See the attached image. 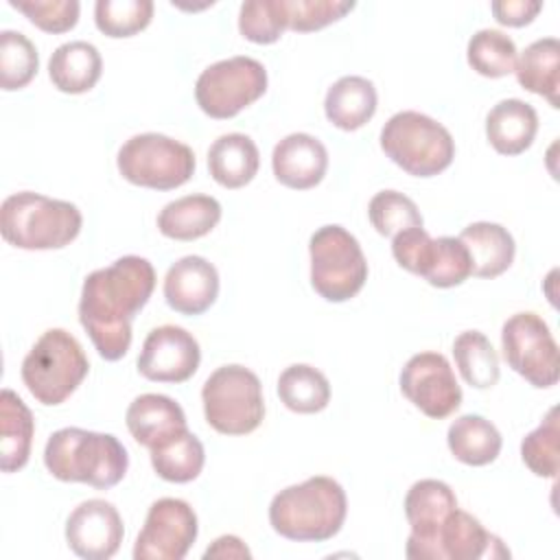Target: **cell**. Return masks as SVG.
I'll use <instances>...</instances> for the list:
<instances>
[{"label": "cell", "mask_w": 560, "mask_h": 560, "mask_svg": "<svg viewBox=\"0 0 560 560\" xmlns=\"http://www.w3.org/2000/svg\"><path fill=\"white\" fill-rule=\"evenodd\" d=\"M155 289V269L142 256H122L92 271L81 287L79 322L105 361H118L131 346V322Z\"/></svg>", "instance_id": "obj_1"}, {"label": "cell", "mask_w": 560, "mask_h": 560, "mask_svg": "<svg viewBox=\"0 0 560 560\" xmlns=\"http://www.w3.org/2000/svg\"><path fill=\"white\" fill-rule=\"evenodd\" d=\"M348 514L346 490L326 475L280 490L269 503V525L295 542H324L339 534Z\"/></svg>", "instance_id": "obj_2"}, {"label": "cell", "mask_w": 560, "mask_h": 560, "mask_svg": "<svg viewBox=\"0 0 560 560\" xmlns=\"http://www.w3.org/2000/svg\"><path fill=\"white\" fill-rule=\"evenodd\" d=\"M44 466L59 481H77L107 490L127 475L129 455L122 442L112 433L63 427L48 438Z\"/></svg>", "instance_id": "obj_3"}, {"label": "cell", "mask_w": 560, "mask_h": 560, "mask_svg": "<svg viewBox=\"0 0 560 560\" xmlns=\"http://www.w3.org/2000/svg\"><path fill=\"white\" fill-rule=\"evenodd\" d=\"M81 225L74 203L31 190L13 192L0 206V234L20 249H61L79 236Z\"/></svg>", "instance_id": "obj_4"}, {"label": "cell", "mask_w": 560, "mask_h": 560, "mask_svg": "<svg viewBox=\"0 0 560 560\" xmlns=\"http://www.w3.org/2000/svg\"><path fill=\"white\" fill-rule=\"evenodd\" d=\"M22 383L31 396L46 405H61L90 372L83 346L63 328H48L22 361Z\"/></svg>", "instance_id": "obj_5"}, {"label": "cell", "mask_w": 560, "mask_h": 560, "mask_svg": "<svg viewBox=\"0 0 560 560\" xmlns=\"http://www.w3.org/2000/svg\"><path fill=\"white\" fill-rule=\"evenodd\" d=\"M383 153L413 177H433L446 171L455 158L451 131L435 118L405 109L381 129Z\"/></svg>", "instance_id": "obj_6"}, {"label": "cell", "mask_w": 560, "mask_h": 560, "mask_svg": "<svg viewBox=\"0 0 560 560\" xmlns=\"http://www.w3.org/2000/svg\"><path fill=\"white\" fill-rule=\"evenodd\" d=\"M206 422L223 435H247L265 418L260 378L245 365L217 368L201 387Z\"/></svg>", "instance_id": "obj_7"}, {"label": "cell", "mask_w": 560, "mask_h": 560, "mask_svg": "<svg viewBox=\"0 0 560 560\" xmlns=\"http://www.w3.org/2000/svg\"><path fill=\"white\" fill-rule=\"evenodd\" d=\"M195 164V153L188 144L155 131L131 136L116 155L122 179L151 190L184 186L192 177Z\"/></svg>", "instance_id": "obj_8"}, {"label": "cell", "mask_w": 560, "mask_h": 560, "mask_svg": "<svg viewBox=\"0 0 560 560\" xmlns=\"http://www.w3.org/2000/svg\"><path fill=\"white\" fill-rule=\"evenodd\" d=\"M311 284L328 302L354 298L368 280V260L359 241L341 225H322L308 241Z\"/></svg>", "instance_id": "obj_9"}, {"label": "cell", "mask_w": 560, "mask_h": 560, "mask_svg": "<svg viewBox=\"0 0 560 560\" xmlns=\"http://www.w3.org/2000/svg\"><path fill=\"white\" fill-rule=\"evenodd\" d=\"M267 92L265 66L245 55L210 63L195 83L199 109L217 120H228L256 103Z\"/></svg>", "instance_id": "obj_10"}, {"label": "cell", "mask_w": 560, "mask_h": 560, "mask_svg": "<svg viewBox=\"0 0 560 560\" xmlns=\"http://www.w3.org/2000/svg\"><path fill=\"white\" fill-rule=\"evenodd\" d=\"M505 363L538 389L553 387L560 376L558 343L545 319L532 311L514 313L501 328Z\"/></svg>", "instance_id": "obj_11"}, {"label": "cell", "mask_w": 560, "mask_h": 560, "mask_svg": "<svg viewBox=\"0 0 560 560\" xmlns=\"http://www.w3.org/2000/svg\"><path fill=\"white\" fill-rule=\"evenodd\" d=\"M197 514L184 499L164 497L151 503L133 545V560H182L197 540Z\"/></svg>", "instance_id": "obj_12"}, {"label": "cell", "mask_w": 560, "mask_h": 560, "mask_svg": "<svg viewBox=\"0 0 560 560\" xmlns=\"http://www.w3.org/2000/svg\"><path fill=\"white\" fill-rule=\"evenodd\" d=\"M405 398L427 418L442 420L462 405V387L448 359L440 352L413 354L398 376Z\"/></svg>", "instance_id": "obj_13"}, {"label": "cell", "mask_w": 560, "mask_h": 560, "mask_svg": "<svg viewBox=\"0 0 560 560\" xmlns=\"http://www.w3.org/2000/svg\"><path fill=\"white\" fill-rule=\"evenodd\" d=\"M201 361L199 341L182 326L164 324L153 328L138 354V372L155 383H184Z\"/></svg>", "instance_id": "obj_14"}, {"label": "cell", "mask_w": 560, "mask_h": 560, "mask_svg": "<svg viewBox=\"0 0 560 560\" xmlns=\"http://www.w3.org/2000/svg\"><path fill=\"white\" fill-rule=\"evenodd\" d=\"M122 536V518L105 499L79 503L66 521V542L83 560H109L120 549Z\"/></svg>", "instance_id": "obj_15"}, {"label": "cell", "mask_w": 560, "mask_h": 560, "mask_svg": "<svg viewBox=\"0 0 560 560\" xmlns=\"http://www.w3.org/2000/svg\"><path fill=\"white\" fill-rule=\"evenodd\" d=\"M505 556H510V551L503 547L501 538L490 534L479 518L455 508L413 560H479Z\"/></svg>", "instance_id": "obj_16"}, {"label": "cell", "mask_w": 560, "mask_h": 560, "mask_svg": "<svg viewBox=\"0 0 560 560\" xmlns=\"http://www.w3.org/2000/svg\"><path fill=\"white\" fill-rule=\"evenodd\" d=\"M219 295L217 267L203 256H184L164 276V300L182 315L206 313Z\"/></svg>", "instance_id": "obj_17"}, {"label": "cell", "mask_w": 560, "mask_h": 560, "mask_svg": "<svg viewBox=\"0 0 560 560\" xmlns=\"http://www.w3.org/2000/svg\"><path fill=\"white\" fill-rule=\"evenodd\" d=\"M457 508V497L453 488L440 479L416 481L405 497V516L411 527L405 556L409 560L435 536L448 514Z\"/></svg>", "instance_id": "obj_18"}, {"label": "cell", "mask_w": 560, "mask_h": 560, "mask_svg": "<svg viewBox=\"0 0 560 560\" xmlns=\"http://www.w3.org/2000/svg\"><path fill=\"white\" fill-rule=\"evenodd\" d=\"M271 168L276 179L293 190L315 188L328 171V151L311 133L284 136L271 153Z\"/></svg>", "instance_id": "obj_19"}, {"label": "cell", "mask_w": 560, "mask_h": 560, "mask_svg": "<svg viewBox=\"0 0 560 560\" xmlns=\"http://www.w3.org/2000/svg\"><path fill=\"white\" fill-rule=\"evenodd\" d=\"M125 422L131 438L149 451L166 446L188 429L179 402L164 394H140L133 398L127 407Z\"/></svg>", "instance_id": "obj_20"}, {"label": "cell", "mask_w": 560, "mask_h": 560, "mask_svg": "<svg viewBox=\"0 0 560 560\" xmlns=\"http://www.w3.org/2000/svg\"><path fill=\"white\" fill-rule=\"evenodd\" d=\"M538 131L536 109L521 98L499 101L486 116V138L501 155L525 153Z\"/></svg>", "instance_id": "obj_21"}, {"label": "cell", "mask_w": 560, "mask_h": 560, "mask_svg": "<svg viewBox=\"0 0 560 560\" xmlns=\"http://www.w3.org/2000/svg\"><path fill=\"white\" fill-rule=\"evenodd\" d=\"M468 254H470V265H472V276L475 278H497L505 273L516 254V243L508 228L490 221H477L470 223L462 230L457 236Z\"/></svg>", "instance_id": "obj_22"}, {"label": "cell", "mask_w": 560, "mask_h": 560, "mask_svg": "<svg viewBox=\"0 0 560 560\" xmlns=\"http://www.w3.org/2000/svg\"><path fill=\"white\" fill-rule=\"evenodd\" d=\"M376 103V88L370 79L346 74L328 88L324 98V114L337 129L354 131L372 120Z\"/></svg>", "instance_id": "obj_23"}, {"label": "cell", "mask_w": 560, "mask_h": 560, "mask_svg": "<svg viewBox=\"0 0 560 560\" xmlns=\"http://www.w3.org/2000/svg\"><path fill=\"white\" fill-rule=\"evenodd\" d=\"M103 72V59L94 44L74 39L55 48L48 59V77L63 94L90 92Z\"/></svg>", "instance_id": "obj_24"}, {"label": "cell", "mask_w": 560, "mask_h": 560, "mask_svg": "<svg viewBox=\"0 0 560 560\" xmlns=\"http://www.w3.org/2000/svg\"><path fill=\"white\" fill-rule=\"evenodd\" d=\"M260 166L256 142L245 133H223L208 149V171L223 188L247 186Z\"/></svg>", "instance_id": "obj_25"}, {"label": "cell", "mask_w": 560, "mask_h": 560, "mask_svg": "<svg viewBox=\"0 0 560 560\" xmlns=\"http://www.w3.org/2000/svg\"><path fill=\"white\" fill-rule=\"evenodd\" d=\"M35 420L26 402L13 392L0 394V468L2 472H15L26 466L33 446Z\"/></svg>", "instance_id": "obj_26"}, {"label": "cell", "mask_w": 560, "mask_h": 560, "mask_svg": "<svg viewBox=\"0 0 560 560\" xmlns=\"http://www.w3.org/2000/svg\"><path fill=\"white\" fill-rule=\"evenodd\" d=\"M221 221V203L210 195H186L168 201L158 214V230L173 241H195Z\"/></svg>", "instance_id": "obj_27"}, {"label": "cell", "mask_w": 560, "mask_h": 560, "mask_svg": "<svg viewBox=\"0 0 560 560\" xmlns=\"http://www.w3.org/2000/svg\"><path fill=\"white\" fill-rule=\"evenodd\" d=\"M514 72L523 90L547 98L551 107H560V42L556 37L532 42L516 59Z\"/></svg>", "instance_id": "obj_28"}, {"label": "cell", "mask_w": 560, "mask_h": 560, "mask_svg": "<svg viewBox=\"0 0 560 560\" xmlns=\"http://www.w3.org/2000/svg\"><path fill=\"white\" fill-rule=\"evenodd\" d=\"M446 444L453 457L466 466L492 464L503 446L499 429L477 413L459 416L446 431Z\"/></svg>", "instance_id": "obj_29"}, {"label": "cell", "mask_w": 560, "mask_h": 560, "mask_svg": "<svg viewBox=\"0 0 560 560\" xmlns=\"http://www.w3.org/2000/svg\"><path fill=\"white\" fill-rule=\"evenodd\" d=\"M278 396L295 413H317L330 402V383L317 368L293 363L278 376Z\"/></svg>", "instance_id": "obj_30"}, {"label": "cell", "mask_w": 560, "mask_h": 560, "mask_svg": "<svg viewBox=\"0 0 560 560\" xmlns=\"http://www.w3.org/2000/svg\"><path fill=\"white\" fill-rule=\"evenodd\" d=\"M418 276L438 289H451L466 282L472 276L466 245L457 236L431 238Z\"/></svg>", "instance_id": "obj_31"}, {"label": "cell", "mask_w": 560, "mask_h": 560, "mask_svg": "<svg viewBox=\"0 0 560 560\" xmlns=\"http://www.w3.org/2000/svg\"><path fill=\"white\" fill-rule=\"evenodd\" d=\"M453 357L462 378L475 389H490L499 381V357L479 330H464L453 341Z\"/></svg>", "instance_id": "obj_32"}, {"label": "cell", "mask_w": 560, "mask_h": 560, "mask_svg": "<svg viewBox=\"0 0 560 560\" xmlns=\"http://www.w3.org/2000/svg\"><path fill=\"white\" fill-rule=\"evenodd\" d=\"M206 464L201 440L192 431H184L166 446L151 451V466L155 475L171 483H188L199 477Z\"/></svg>", "instance_id": "obj_33"}, {"label": "cell", "mask_w": 560, "mask_h": 560, "mask_svg": "<svg viewBox=\"0 0 560 560\" xmlns=\"http://www.w3.org/2000/svg\"><path fill=\"white\" fill-rule=\"evenodd\" d=\"M468 66L488 79H501L514 72L518 50L510 35L497 28L477 31L466 46Z\"/></svg>", "instance_id": "obj_34"}, {"label": "cell", "mask_w": 560, "mask_h": 560, "mask_svg": "<svg viewBox=\"0 0 560 560\" xmlns=\"http://www.w3.org/2000/svg\"><path fill=\"white\" fill-rule=\"evenodd\" d=\"M39 68L35 44L20 31L0 33V88L4 92L26 88Z\"/></svg>", "instance_id": "obj_35"}, {"label": "cell", "mask_w": 560, "mask_h": 560, "mask_svg": "<svg viewBox=\"0 0 560 560\" xmlns=\"http://www.w3.org/2000/svg\"><path fill=\"white\" fill-rule=\"evenodd\" d=\"M558 440H560L558 407H551L542 418V422L534 431H529L521 442V459L536 477L556 479L558 466H560Z\"/></svg>", "instance_id": "obj_36"}, {"label": "cell", "mask_w": 560, "mask_h": 560, "mask_svg": "<svg viewBox=\"0 0 560 560\" xmlns=\"http://www.w3.org/2000/svg\"><path fill=\"white\" fill-rule=\"evenodd\" d=\"M153 9L151 0H98L94 24L107 37H131L149 26Z\"/></svg>", "instance_id": "obj_37"}, {"label": "cell", "mask_w": 560, "mask_h": 560, "mask_svg": "<svg viewBox=\"0 0 560 560\" xmlns=\"http://www.w3.org/2000/svg\"><path fill=\"white\" fill-rule=\"evenodd\" d=\"M368 217L381 236H394L407 228H422V214L413 199L398 190H381L370 199Z\"/></svg>", "instance_id": "obj_38"}, {"label": "cell", "mask_w": 560, "mask_h": 560, "mask_svg": "<svg viewBox=\"0 0 560 560\" xmlns=\"http://www.w3.org/2000/svg\"><path fill=\"white\" fill-rule=\"evenodd\" d=\"M238 31L247 42L273 44L287 31L284 0H247L238 11Z\"/></svg>", "instance_id": "obj_39"}, {"label": "cell", "mask_w": 560, "mask_h": 560, "mask_svg": "<svg viewBox=\"0 0 560 560\" xmlns=\"http://www.w3.org/2000/svg\"><path fill=\"white\" fill-rule=\"evenodd\" d=\"M9 4L24 13L39 31L52 35L74 28L81 9L77 0H9Z\"/></svg>", "instance_id": "obj_40"}, {"label": "cell", "mask_w": 560, "mask_h": 560, "mask_svg": "<svg viewBox=\"0 0 560 560\" xmlns=\"http://www.w3.org/2000/svg\"><path fill=\"white\" fill-rule=\"evenodd\" d=\"M287 28L298 33L319 31L354 9V2L341 0H284Z\"/></svg>", "instance_id": "obj_41"}, {"label": "cell", "mask_w": 560, "mask_h": 560, "mask_svg": "<svg viewBox=\"0 0 560 560\" xmlns=\"http://www.w3.org/2000/svg\"><path fill=\"white\" fill-rule=\"evenodd\" d=\"M429 243H431V234L424 228H407L392 236V256L402 269L418 276V269L429 249Z\"/></svg>", "instance_id": "obj_42"}, {"label": "cell", "mask_w": 560, "mask_h": 560, "mask_svg": "<svg viewBox=\"0 0 560 560\" xmlns=\"http://www.w3.org/2000/svg\"><path fill=\"white\" fill-rule=\"evenodd\" d=\"M494 20L503 26L521 28L534 22V18L542 11V2L534 0H497L490 4Z\"/></svg>", "instance_id": "obj_43"}, {"label": "cell", "mask_w": 560, "mask_h": 560, "mask_svg": "<svg viewBox=\"0 0 560 560\" xmlns=\"http://www.w3.org/2000/svg\"><path fill=\"white\" fill-rule=\"evenodd\" d=\"M252 551L247 549V545L238 538V536H232V534H225V536H219L206 551H203V558L210 560V558H249Z\"/></svg>", "instance_id": "obj_44"}]
</instances>
